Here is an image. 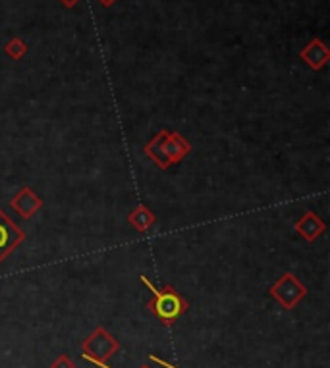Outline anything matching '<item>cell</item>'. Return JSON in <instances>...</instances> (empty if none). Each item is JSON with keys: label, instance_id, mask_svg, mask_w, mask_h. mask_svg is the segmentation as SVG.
<instances>
[{"label": "cell", "instance_id": "1", "mask_svg": "<svg viewBox=\"0 0 330 368\" xmlns=\"http://www.w3.org/2000/svg\"><path fill=\"white\" fill-rule=\"evenodd\" d=\"M143 153L147 154L160 170H168L172 164L182 162L191 153V143L178 131L160 129L155 137L143 147Z\"/></svg>", "mask_w": 330, "mask_h": 368}, {"label": "cell", "instance_id": "2", "mask_svg": "<svg viewBox=\"0 0 330 368\" xmlns=\"http://www.w3.org/2000/svg\"><path fill=\"white\" fill-rule=\"evenodd\" d=\"M143 285H147L151 293H153V299L147 303V308L155 315L160 322L165 326H172L178 318L182 317L183 312L190 308V303L183 299L180 293L176 292V287L172 285H165L160 290H156L155 285L151 283L147 276H139Z\"/></svg>", "mask_w": 330, "mask_h": 368}, {"label": "cell", "instance_id": "3", "mask_svg": "<svg viewBox=\"0 0 330 368\" xmlns=\"http://www.w3.org/2000/svg\"><path fill=\"white\" fill-rule=\"evenodd\" d=\"M120 349V343L113 334L106 332V328L99 326L81 342V357L93 365H106Z\"/></svg>", "mask_w": 330, "mask_h": 368}, {"label": "cell", "instance_id": "4", "mask_svg": "<svg viewBox=\"0 0 330 368\" xmlns=\"http://www.w3.org/2000/svg\"><path fill=\"white\" fill-rule=\"evenodd\" d=\"M269 293L270 297L277 299L286 310H292V308H295V305H297L299 301L305 299L307 287H305L304 283L299 282L292 272H284V274L278 278L277 282L270 285Z\"/></svg>", "mask_w": 330, "mask_h": 368}, {"label": "cell", "instance_id": "5", "mask_svg": "<svg viewBox=\"0 0 330 368\" xmlns=\"http://www.w3.org/2000/svg\"><path fill=\"white\" fill-rule=\"evenodd\" d=\"M26 241V231L0 210V265Z\"/></svg>", "mask_w": 330, "mask_h": 368}, {"label": "cell", "instance_id": "6", "mask_svg": "<svg viewBox=\"0 0 330 368\" xmlns=\"http://www.w3.org/2000/svg\"><path fill=\"white\" fill-rule=\"evenodd\" d=\"M10 206H12L22 218L29 220V218H33V216L43 208V199L39 197V195H35L29 187H22L16 195L12 197Z\"/></svg>", "mask_w": 330, "mask_h": 368}, {"label": "cell", "instance_id": "7", "mask_svg": "<svg viewBox=\"0 0 330 368\" xmlns=\"http://www.w3.org/2000/svg\"><path fill=\"white\" fill-rule=\"evenodd\" d=\"M299 58L315 72H319L327 66V62L330 60V49L324 44L321 39H311L304 51L299 52Z\"/></svg>", "mask_w": 330, "mask_h": 368}, {"label": "cell", "instance_id": "8", "mask_svg": "<svg viewBox=\"0 0 330 368\" xmlns=\"http://www.w3.org/2000/svg\"><path fill=\"white\" fill-rule=\"evenodd\" d=\"M294 228L295 231H297L305 241H309V243H313L317 237H321L322 231L327 230V226H324V222L321 220V216L315 215L313 210H307V212L294 224Z\"/></svg>", "mask_w": 330, "mask_h": 368}, {"label": "cell", "instance_id": "9", "mask_svg": "<svg viewBox=\"0 0 330 368\" xmlns=\"http://www.w3.org/2000/svg\"><path fill=\"white\" fill-rule=\"evenodd\" d=\"M155 222L156 216L145 205H138L128 215V224H130L133 230H138L139 233H145L151 226H155Z\"/></svg>", "mask_w": 330, "mask_h": 368}, {"label": "cell", "instance_id": "10", "mask_svg": "<svg viewBox=\"0 0 330 368\" xmlns=\"http://www.w3.org/2000/svg\"><path fill=\"white\" fill-rule=\"evenodd\" d=\"M4 52L8 54L12 60H22L27 54V43L19 37H12L8 43L4 44Z\"/></svg>", "mask_w": 330, "mask_h": 368}, {"label": "cell", "instance_id": "11", "mask_svg": "<svg viewBox=\"0 0 330 368\" xmlns=\"http://www.w3.org/2000/svg\"><path fill=\"white\" fill-rule=\"evenodd\" d=\"M51 368H76V362L69 359L68 355H58L56 359L52 360Z\"/></svg>", "mask_w": 330, "mask_h": 368}, {"label": "cell", "instance_id": "12", "mask_svg": "<svg viewBox=\"0 0 330 368\" xmlns=\"http://www.w3.org/2000/svg\"><path fill=\"white\" fill-rule=\"evenodd\" d=\"M151 360H155V362H158L160 367H165V368H178L176 365H170V362H166V360H163L160 357H156V355H151Z\"/></svg>", "mask_w": 330, "mask_h": 368}, {"label": "cell", "instance_id": "13", "mask_svg": "<svg viewBox=\"0 0 330 368\" xmlns=\"http://www.w3.org/2000/svg\"><path fill=\"white\" fill-rule=\"evenodd\" d=\"M60 4L64 8H74V6H78L79 0H60Z\"/></svg>", "mask_w": 330, "mask_h": 368}, {"label": "cell", "instance_id": "14", "mask_svg": "<svg viewBox=\"0 0 330 368\" xmlns=\"http://www.w3.org/2000/svg\"><path fill=\"white\" fill-rule=\"evenodd\" d=\"M99 2L103 4L104 8H110V6H114V4H116L118 0H99Z\"/></svg>", "mask_w": 330, "mask_h": 368}, {"label": "cell", "instance_id": "15", "mask_svg": "<svg viewBox=\"0 0 330 368\" xmlns=\"http://www.w3.org/2000/svg\"><path fill=\"white\" fill-rule=\"evenodd\" d=\"M99 367H101V368H113V367H108V365H99ZM139 368H151V367H147V365H143V367H139Z\"/></svg>", "mask_w": 330, "mask_h": 368}]
</instances>
